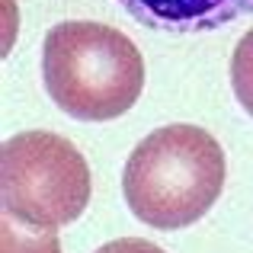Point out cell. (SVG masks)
Masks as SVG:
<instances>
[{"mask_svg": "<svg viewBox=\"0 0 253 253\" xmlns=\"http://www.w3.org/2000/svg\"><path fill=\"white\" fill-rule=\"evenodd\" d=\"M231 86H234L241 106L253 116V29L234 48V58H231Z\"/></svg>", "mask_w": 253, "mask_h": 253, "instance_id": "obj_6", "label": "cell"}, {"mask_svg": "<svg viewBox=\"0 0 253 253\" xmlns=\"http://www.w3.org/2000/svg\"><path fill=\"white\" fill-rule=\"evenodd\" d=\"M128 16L161 32H211L253 13V0H116Z\"/></svg>", "mask_w": 253, "mask_h": 253, "instance_id": "obj_4", "label": "cell"}, {"mask_svg": "<svg viewBox=\"0 0 253 253\" xmlns=\"http://www.w3.org/2000/svg\"><path fill=\"white\" fill-rule=\"evenodd\" d=\"M3 253H61V244H58L55 231L45 228H16L10 221V215L3 218Z\"/></svg>", "mask_w": 253, "mask_h": 253, "instance_id": "obj_5", "label": "cell"}, {"mask_svg": "<svg viewBox=\"0 0 253 253\" xmlns=\"http://www.w3.org/2000/svg\"><path fill=\"white\" fill-rule=\"evenodd\" d=\"M3 211L29 228L58 231L84 215L90 202V167L61 135L23 131L0 151Z\"/></svg>", "mask_w": 253, "mask_h": 253, "instance_id": "obj_3", "label": "cell"}, {"mask_svg": "<svg viewBox=\"0 0 253 253\" xmlns=\"http://www.w3.org/2000/svg\"><path fill=\"white\" fill-rule=\"evenodd\" d=\"M224 186V151L199 125H164L151 131L122 173L131 215L157 231L196 224Z\"/></svg>", "mask_w": 253, "mask_h": 253, "instance_id": "obj_1", "label": "cell"}, {"mask_svg": "<svg viewBox=\"0 0 253 253\" xmlns=\"http://www.w3.org/2000/svg\"><path fill=\"white\" fill-rule=\"evenodd\" d=\"M45 90L58 109L81 122H109L138 103L144 58L125 32L106 23L71 19L48 29L42 42Z\"/></svg>", "mask_w": 253, "mask_h": 253, "instance_id": "obj_2", "label": "cell"}, {"mask_svg": "<svg viewBox=\"0 0 253 253\" xmlns=\"http://www.w3.org/2000/svg\"><path fill=\"white\" fill-rule=\"evenodd\" d=\"M96 253H164V250L151 241H141V237H119V241L103 244Z\"/></svg>", "mask_w": 253, "mask_h": 253, "instance_id": "obj_7", "label": "cell"}]
</instances>
